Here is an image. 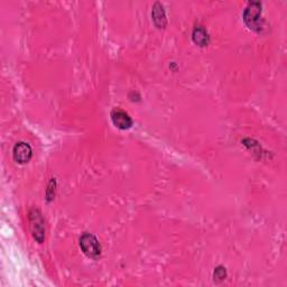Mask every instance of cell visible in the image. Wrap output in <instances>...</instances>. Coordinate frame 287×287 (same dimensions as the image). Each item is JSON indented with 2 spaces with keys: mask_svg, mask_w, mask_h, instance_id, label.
<instances>
[{
  "mask_svg": "<svg viewBox=\"0 0 287 287\" xmlns=\"http://www.w3.org/2000/svg\"><path fill=\"white\" fill-rule=\"evenodd\" d=\"M244 20L250 29L259 31L263 28L262 4H260V2L254 1L247 6L244 12Z\"/></svg>",
  "mask_w": 287,
  "mask_h": 287,
  "instance_id": "cell-1",
  "label": "cell"
},
{
  "mask_svg": "<svg viewBox=\"0 0 287 287\" xmlns=\"http://www.w3.org/2000/svg\"><path fill=\"white\" fill-rule=\"evenodd\" d=\"M80 246L83 253L90 258L97 259L100 257L101 246L97 240V238L90 235V233H84L80 239Z\"/></svg>",
  "mask_w": 287,
  "mask_h": 287,
  "instance_id": "cell-2",
  "label": "cell"
},
{
  "mask_svg": "<svg viewBox=\"0 0 287 287\" xmlns=\"http://www.w3.org/2000/svg\"><path fill=\"white\" fill-rule=\"evenodd\" d=\"M29 227L35 239L38 242H43L45 238V221L38 210L34 209L29 212Z\"/></svg>",
  "mask_w": 287,
  "mask_h": 287,
  "instance_id": "cell-3",
  "label": "cell"
},
{
  "mask_svg": "<svg viewBox=\"0 0 287 287\" xmlns=\"http://www.w3.org/2000/svg\"><path fill=\"white\" fill-rule=\"evenodd\" d=\"M13 158L18 163H27L31 157V148L26 143H18L16 146L13 147Z\"/></svg>",
  "mask_w": 287,
  "mask_h": 287,
  "instance_id": "cell-4",
  "label": "cell"
},
{
  "mask_svg": "<svg viewBox=\"0 0 287 287\" xmlns=\"http://www.w3.org/2000/svg\"><path fill=\"white\" fill-rule=\"evenodd\" d=\"M112 123L120 129H128L132 127L133 120L123 110H114L111 114Z\"/></svg>",
  "mask_w": 287,
  "mask_h": 287,
  "instance_id": "cell-5",
  "label": "cell"
},
{
  "mask_svg": "<svg viewBox=\"0 0 287 287\" xmlns=\"http://www.w3.org/2000/svg\"><path fill=\"white\" fill-rule=\"evenodd\" d=\"M152 19H154L155 24L158 27H164L166 24V16L163 6L159 2H156L152 7Z\"/></svg>",
  "mask_w": 287,
  "mask_h": 287,
  "instance_id": "cell-6",
  "label": "cell"
},
{
  "mask_svg": "<svg viewBox=\"0 0 287 287\" xmlns=\"http://www.w3.org/2000/svg\"><path fill=\"white\" fill-rule=\"evenodd\" d=\"M193 40H194L195 44L200 45V46H205V45L209 43L208 31L201 26L196 27V28L193 30Z\"/></svg>",
  "mask_w": 287,
  "mask_h": 287,
  "instance_id": "cell-7",
  "label": "cell"
},
{
  "mask_svg": "<svg viewBox=\"0 0 287 287\" xmlns=\"http://www.w3.org/2000/svg\"><path fill=\"white\" fill-rule=\"evenodd\" d=\"M224 278H226V269L223 267H218L214 272V280L222 281Z\"/></svg>",
  "mask_w": 287,
  "mask_h": 287,
  "instance_id": "cell-8",
  "label": "cell"
}]
</instances>
